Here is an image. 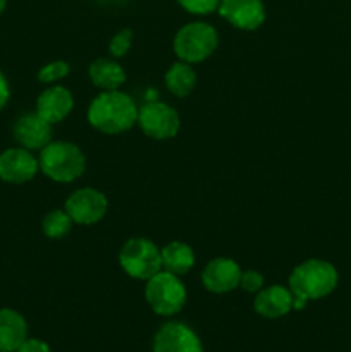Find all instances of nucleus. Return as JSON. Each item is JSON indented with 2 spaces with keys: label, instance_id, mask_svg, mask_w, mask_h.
<instances>
[{
  "label": "nucleus",
  "instance_id": "obj_8",
  "mask_svg": "<svg viewBox=\"0 0 351 352\" xmlns=\"http://www.w3.org/2000/svg\"><path fill=\"white\" fill-rule=\"evenodd\" d=\"M64 210L74 223L93 226L107 215L109 201H107V196L98 189L81 188L65 199Z\"/></svg>",
  "mask_w": 351,
  "mask_h": 352
},
{
  "label": "nucleus",
  "instance_id": "obj_7",
  "mask_svg": "<svg viewBox=\"0 0 351 352\" xmlns=\"http://www.w3.org/2000/svg\"><path fill=\"white\" fill-rule=\"evenodd\" d=\"M138 126L151 140H172L179 133V113L171 105L158 100H148L138 109Z\"/></svg>",
  "mask_w": 351,
  "mask_h": 352
},
{
  "label": "nucleus",
  "instance_id": "obj_20",
  "mask_svg": "<svg viewBox=\"0 0 351 352\" xmlns=\"http://www.w3.org/2000/svg\"><path fill=\"white\" fill-rule=\"evenodd\" d=\"M72 219L65 210H52L41 220V230L48 239H62L72 229Z\"/></svg>",
  "mask_w": 351,
  "mask_h": 352
},
{
  "label": "nucleus",
  "instance_id": "obj_26",
  "mask_svg": "<svg viewBox=\"0 0 351 352\" xmlns=\"http://www.w3.org/2000/svg\"><path fill=\"white\" fill-rule=\"evenodd\" d=\"M9 96H10L9 82H7L6 76L2 74V71H0V110L7 105V102H9Z\"/></svg>",
  "mask_w": 351,
  "mask_h": 352
},
{
  "label": "nucleus",
  "instance_id": "obj_4",
  "mask_svg": "<svg viewBox=\"0 0 351 352\" xmlns=\"http://www.w3.org/2000/svg\"><path fill=\"white\" fill-rule=\"evenodd\" d=\"M219 45L217 30L203 21L184 24L174 36V54L179 60L188 64H200L206 60Z\"/></svg>",
  "mask_w": 351,
  "mask_h": 352
},
{
  "label": "nucleus",
  "instance_id": "obj_9",
  "mask_svg": "<svg viewBox=\"0 0 351 352\" xmlns=\"http://www.w3.org/2000/svg\"><path fill=\"white\" fill-rule=\"evenodd\" d=\"M153 352H203L195 330L181 322H169L153 337Z\"/></svg>",
  "mask_w": 351,
  "mask_h": 352
},
{
  "label": "nucleus",
  "instance_id": "obj_14",
  "mask_svg": "<svg viewBox=\"0 0 351 352\" xmlns=\"http://www.w3.org/2000/svg\"><path fill=\"white\" fill-rule=\"evenodd\" d=\"M295 296L291 289L284 285H270L264 287L255 294L253 309L267 320H277L288 315L292 309Z\"/></svg>",
  "mask_w": 351,
  "mask_h": 352
},
{
  "label": "nucleus",
  "instance_id": "obj_2",
  "mask_svg": "<svg viewBox=\"0 0 351 352\" xmlns=\"http://www.w3.org/2000/svg\"><path fill=\"white\" fill-rule=\"evenodd\" d=\"M339 275L334 265L323 260H306L289 275V289L295 296L292 309H303L306 302L322 299L336 289Z\"/></svg>",
  "mask_w": 351,
  "mask_h": 352
},
{
  "label": "nucleus",
  "instance_id": "obj_12",
  "mask_svg": "<svg viewBox=\"0 0 351 352\" xmlns=\"http://www.w3.org/2000/svg\"><path fill=\"white\" fill-rule=\"evenodd\" d=\"M241 267L231 258H215L202 272V284L213 294H227L240 287Z\"/></svg>",
  "mask_w": 351,
  "mask_h": 352
},
{
  "label": "nucleus",
  "instance_id": "obj_10",
  "mask_svg": "<svg viewBox=\"0 0 351 352\" xmlns=\"http://www.w3.org/2000/svg\"><path fill=\"white\" fill-rule=\"evenodd\" d=\"M40 170L38 158L26 148H9L0 153V179L9 184H24Z\"/></svg>",
  "mask_w": 351,
  "mask_h": 352
},
{
  "label": "nucleus",
  "instance_id": "obj_15",
  "mask_svg": "<svg viewBox=\"0 0 351 352\" xmlns=\"http://www.w3.org/2000/svg\"><path fill=\"white\" fill-rule=\"evenodd\" d=\"M72 107H74L72 93L58 85H52L36 100V112L52 126L62 122L71 113Z\"/></svg>",
  "mask_w": 351,
  "mask_h": 352
},
{
  "label": "nucleus",
  "instance_id": "obj_3",
  "mask_svg": "<svg viewBox=\"0 0 351 352\" xmlns=\"http://www.w3.org/2000/svg\"><path fill=\"white\" fill-rule=\"evenodd\" d=\"M38 165L48 179L67 184L85 174L86 157L71 141H50L40 150Z\"/></svg>",
  "mask_w": 351,
  "mask_h": 352
},
{
  "label": "nucleus",
  "instance_id": "obj_1",
  "mask_svg": "<svg viewBox=\"0 0 351 352\" xmlns=\"http://www.w3.org/2000/svg\"><path fill=\"white\" fill-rule=\"evenodd\" d=\"M88 122L103 134H120L138 122V107L127 93L102 91L88 107Z\"/></svg>",
  "mask_w": 351,
  "mask_h": 352
},
{
  "label": "nucleus",
  "instance_id": "obj_5",
  "mask_svg": "<svg viewBox=\"0 0 351 352\" xmlns=\"http://www.w3.org/2000/svg\"><path fill=\"white\" fill-rule=\"evenodd\" d=\"M186 287L178 275L167 270H160L148 278L145 285V299L151 311L158 316H174L184 308Z\"/></svg>",
  "mask_w": 351,
  "mask_h": 352
},
{
  "label": "nucleus",
  "instance_id": "obj_6",
  "mask_svg": "<svg viewBox=\"0 0 351 352\" xmlns=\"http://www.w3.org/2000/svg\"><path fill=\"white\" fill-rule=\"evenodd\" d=\"M119 265L131 278L147 282L162 270L160 250L153 241L145 237H131L120 248Z\"/></svg>",
  "mask_w": 351,
  "mask_h": 352
},
{
  "label": "nucleus",
  "instance_id": "obj_27",
  "mask_svg": "<svg viewBox=\"0 0 351 352\" xmlns=\"http://www.w3.org/2000/svg\"><path fill=\"white\" fill-rule=\"evenodd\" d=\"M6 6H7V0H0V14L6 10Z\"/></svg>",
  "mask_w": 351,
  "mask_h": 352
},
{
  "label": "nucleus",
  "instance_id": "obj_11",
  "mask_svg": "<svg viewBox=\"0 0 351 352\" xmlns=\"http://www.w3.org/2000/svg\"><path fill=\"white\" fill-rule=\"evenodd\" d=\"M219 16L243 31H253L264 24L265 6L262 0H220Z\"/></svg>",
  "mask_w": 351,
  "mask_h": 352
},
{
  "label": "nucleus",
  "instance_id": "obj_29",
  "mask_svg": "<svg viewBox=\"0 0 351 352\" xmlns=\"http://www.w3.org/2000/svg\"><path fill=\"white\" fill-rule=\"evenodd\" d=\"M0 352H3V351H0Z\"/></svg>",
  "mask_w": 351,
  "mask_h": 352
},
{
  "label": "nucleus",
  "instance_id": "obj_17",
  "mask_svg": "<svg viewBox=\"0 0 351 352\" xmlns=\"http://www.w3.org/2000/svg\"><path fill=\"white\" fill-rule=\"evenodd\" d=\"M89 81L102 91H112L119 89L126 82V72L117 64L116 60L110 58H96L88 67Z\"/></svg>",
  "mask_w": 351,
  "mask_h": 352
},
{
  "label": "nucleus",
  "instance_id": "obj_22",
  "mask_svg": "<svg viewBox=\"0 0 351 352\" xmlns=\"http://www.w3.org/2000/svg\"><path fill=\"white\" fill-rule=\"evenodd\" d=\"M133 36H134V34H133V31L129 30V28L117 31V33L114 34L112 40H110V43H109L110 55H112L114 58L124 57V55L129 52L131 45H133Z\"/></svg>",
  "mask_w": 351,
  "mask_h": 352
},
{
  "label": "nucleus",
  "instance_id": "obj_24",
  "mask_svg": "<svg viewBox=\"0 0 351 352\" xmlns=\"http://www.w3.org/2000/svg\"><path fill=\"white\" fill-rule=\"evenodd\" d=\"M240 287L244 292H250V294H257L260 289H264V275L257 270H244L241 272L240 278Z\"/></svg>",
  "mask_w": 351,
  "mask_h": 352
},
{
  "label": "nucleus",
  "instance_id": "obj_28",
  "mask_svg": "<svg viewBox=\"0 0 351 352\" xmlns=\"http://www.w3.org/2000/svg\"><path fill=\"white\" fill-rule=\"evenodd\" d=\"M103 2H114V3H119V2H124V0H103Z\"/></svg>",
  "mask_w": 351,
  "mask_h": 352
},
{
  "label": "nucleus",
  "instance_id": "obj_13",
  "mask_svg": "<svg viewBox=\"0 0 351 352\" xmlns=\"http://www.w3.org/2000/svg\"><path fill=\"white\" fill-rule=\"evenodd\" d=\"M14 138L26 150H41L52 141V124L38 112L24 113L14 124Z\"/></svg>",
  "mask_w": 351,
  "mask_h": 352
},
{
  "label": "nucleus",
  "instance_id": "obj_25",
  "mask_svg": "<svg viewBox=\"0 0 351 352\" xmlns=\"http://www.w3.org/2000/svg\"><path fill=\"white\" fill-rule=\"evenodd\" d=\"M16 352H50V346L40 339H26Z\"/></svg>",
  "mask_w": 351,
  "mask_h": 352
},
{
  "label": "nucleus",
  "instance_id": "obj_23",
  "mask_svg": "<svg viewBox=\"0 0 351 352\" xmlns=\"http://www.w3.org/2000/svg\"><path fill=\"white\" fill-rule=\"evenodd\" d=\"M179 6L189 14H196V16H206L219 9L220 0H178Z\"/></svg>",
  "mask_w": 351,
  "mask_h": 352
},
{
  "label": "nucleus",
  "instance_id": "obj_21",
  "mask_svg": "<svg viewBox=\"0 0 351 352\" xmlns=\"http://www.w3.org/2000/svg\"><path fill=\"white\" fill-rule=\"evenodd\" d=\"M69 72H71V67H69L67 62H48V64H45L43 67L38 71V81L45 82V85H55V82H58L61 79H64Z\"/></svg>",
  "mask_w": 351,
  "mask_h": 352
},
{
  "label": "nucleus",
  "instance_id": "obj_18",
  "mask_svg": "<svg viewBox=\"0 0 351 352\" xmlns=\"http://www.w3.org/2000/svg\"><path fill=\"white\" fill-rule=\"evenodd\" d=\"M162 256V268L171 274L186 275L193 267H195V253L191 248L181 241H172V243L165 244L160 250Z\"/></svg>",
  "mask_w": 351,
  "mask_h": 352
},
{
  "label": "nucleus",
  "instance_id": "obj_16",
  "mask_svg": "<svg viewBox=\"0 0 351 352\" xmlns=\"http://www.w3.org/2000/svg\"><path fill=\"white\" fill-rule=\"evenodd\" d=\"M28 339V323L16 309H0V351L16 352Z\"/></svg>",
  "mask_w": 351,
  "mask_h": 352
},
{
  "label": "nucleus",
  "instance_id": "obj_19",
  "mask_svg": "<svg viewBox=\"0 0 351 352\" xmlns=\"http://www.w3.org/2000/svg\"><path fill=\"white\" fill-rule=\"evenodd\" d=\"M165 86L178 98H186L196 86V74L188 62H174L165 72Z\"/></svg>",
  "mask_w": 351,
  "mask_h": 352
}]
</instances>
